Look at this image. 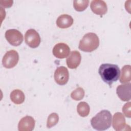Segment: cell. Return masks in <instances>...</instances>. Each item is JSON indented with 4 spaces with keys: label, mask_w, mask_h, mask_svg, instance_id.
<instances>
[{
    "label": "cell",
    "mask_w": 131,
    "mask_h": 131,
    "mask_svg": "<svg viewBox=\"0 0 131 131\" xmlns=\"http://www.w3.org/2000/svg\"><path fill=\"white\" fill-rule=\"evenodd\" d=\"M89 3V0H75L73 2V6L75 10L81 12L86 9Z\"/></svg>",
    "instance_id": "18"
},
{
    "label": "cell",
    "mask_w": 131,
    "mask_h": 131,
    "mask_svg": "<svg viewBox=\"0 0 131 131\" xmlns=\"http://www.w3.org/2000/svg\"><path fill=\"white\" fill-rule=\"evenodd\" d=\"M130 83L121 84L117 86L116 93L119 98L123 101H128L130 100Z\"/></svg>",
    "instance_id": "9"
},
{
    "label": "cell",
    "mask_w": 131,
    "mask_h": 131,
    "mask_svg": "<svg viewBox=\"0 0 131 131\" xmlns=\"http://www.w3.org/2000/svg\"><path fill=\"white\" fill-rule=\"evenodd\" d=\"M58 120L59 117L58 114L55 113H51L48 116L47 122V127L48 128H51L58 123Z\"/></svg>",
    "instance_id": "20"
},
{
    "label": "cell",
    "mask_w": 131,
    "mask_h": 131,
    "mask_svg": "<svg viewBox=\"0 0 131 131\" xmlns=\"http://www.w3.org/2000/svg\"><path fill=\"white\" fill-rule=\"evenodd\" d=\"M18 60L19 55L17 52L15 50H10L7 51L4 56L2 64L5 68L11 69L17 64Z\"/></svg>",
    "instance_id": "4"
},
{
    "label": "cell",
    "mask_w": 131,
    "mask_h": 131,
    "mask_svg": "<svg viewBox=\"0 0 131 131\" xmlns=\"http://www.w3.org/2000/svg\"><path fill=\"white\" fill-rule=\"evenodd\" d=\"M113 127L116 131H121L124 129H127V126L129 125L126 124L125 119L123 115L120 113H116L113 118Z\"/></svg>",
    "instance_id": "10"
},
{
    "label": "cell",
    "mask_w": 131,
    "mask_h": 131,
    "mask_svg": "<svg viewBox=\"0 0 131 131\" xmlns=\"http://www.w3.org/2000/svg\"><path fill=\"white\" fill-rule=\"evenodd\" d=\"M99 39L98 36L94 33L85 34L80 40L79 49L86 52H91L99 47Z\"/></svg>",
    "instance_id": "3"
},
{
    "label": "cell",
    "mask_w": 131,
    "mask_h": 131,
    "mask_svg": "<svg viewBox=\"0 0 131 131\" xmlns=\"http://www.w3.org/2000/svg\"><path fill=\"white\" fill-rule=\"evenodd\" d=\"M112 123V115L108 110L101 111L91 120L93 128L97 130H104L109 128Z\"/></svg>",
    "instance_id": "2"
},
{
    "label": "cell",
    "mask_w": 131,
    "mask_h": 131,
    "mask_svg": "<svg viewBox=\"0 0 131 131\" xmlns=\"http://www.w3.org/2000/svg\"><path fill=\"white\" fill-rule=\"evenodd\" d=\"M26 44L32 48L38 47L40 43V37L38 33L33 29L27 31L25 35Z\"/></svg>",
    "instance_id": "5"
},
{
    "label": "cell",
    "mask_w": 131,
    "mask_h": 131,
    "mask_svg": "<svg viewBox=\"0 0 131 131\" xmlns=\"http://www.w3.org/2000/svg\"><path fill=\"white\" fill-rule=\"evenodd\" d=\"M98 73L102 80L111 86L113 83L118 80L120 70L117 64L103 63L100 66Z\"/></svg>",
    "instance_id": "1"
},
{
    "label": "cell",
    "mask_w": 131,
    "mask_h": 131,
    "mask_svg": "<svg viewBox=\"0 0 131 131\" xmlns=\"http://www.w3.org/2000/svg\"><path fill=\"white\" fill-rule=\"evenodd\" d=\"M130 106V102H128L126 103L122 107V112L124 115L128 118H130L131 117Z\"/></svg>",
    "instance_id": "21"
},
{
    "label": "cell",
    "mask_w": 131,
    "mask_h": 131,
    "mask_svg": "<svg viewBox=\"0 0 131 131\" xmlns=\"http://www.w3.org/2000/svg\"><path fill=\"white\" fill-rule=\"evenodd\" d=\"M84 90L81 87H78L74 90L71 94V97L76 101L80 100L84 97Z\"/></svg>",
    "instance_id": "19"
},
{
    "label": "cell",
    "mask_w": 131,
    "mask_h": 131,
    "mask_svg": "<svg viewBox=\"0 0 131 131\" xmlns=\"http://www.w3.org/2000/svg\"><path fill=\"white\" fill-rule=\"evenodd\" d=\"M5 37L8 42L13 46H19L23 41L22 34L16 29L7 30L5 32Z\"/></svg>",
    "instance_id": "6"
},
{
    "label": "cell",
    "mask_w": 131,
    "mask_h": 131,
    "mask_svg": "<svg viewBox=\"0 0 131 131\" xmlns=\"http://www.w3.org/2000/svg\"><path fill=\"white\" fill-rule=\"evenodd\" d=\"M73 19L71 16L64 14L60 15L56 20L57 26L61 29L68 28L73 24Z\"/></svg>",
    "instance_id": "14"
},
{
    "label": "cell",
    "mask_w": 131,
    "mask_h": 131,
    "mask_svg": "<svg viewBox=\"0 0 131 131\" xmlns=\"http://www.w3.org/2000/svg\"><path fill=\"white\" fill-rule=\"evenodd\" d=\"M80 53L77 51H73L67 58L66 62L68 68L74 69L77 68L81 62Z\"/></svg>",
    "instance_id": "13"
},
{
    "label": "cell",
    "mask_w": 131,
    "mask_h": 131,
    "mask_svg": "<svg viewBox=\"0 0 131 131\" xmlns=\"http://www.w3.org/2000/svg\"><path fill=\"white\" fill-rule=\"evenodd\" d=\"M11 100L16 104H20L24 102L25 98V94L20 90L16 89L11 92L10 94Z\"/></svg>",
    "instance_id": "15"
},
{
    "label": "cell",
    "mask_w": 131,
    "mask_h": 131,
    "mask_svg": "<svg viewBox=\"0 0 131 131\" xmlns=\"http://www.w3.org/2000/svg\"><path fill=\"white\" fill-rule=\"evenodd\" d=\"M70 52V47L67 44L63 42H59L55 45L52 50L53 55L59 59H63L67 57Z\"/></svg>",
    "instance_id": "7"
},
{
    "label": "cell",
    "mask_w": 131,
    "mask_h": 131,
    "mask_svg": "<svg viewBox=\"0 0 131 131\" xmlns=\"http://www.w3.org/2000/svg\"><path fill=\"white\" fill-rule=\"evenodd\" d=\"M90 111L89 105L84 101L80 102L77 105V112L81 117H84L87 116L89 114Z\"/></svg>",
    "instance_id": "17"
},
{
    "label": "cell",
    "mask_w": 131,
    "mask_h": 131,
    "mask_svg": "<svg viewBox=\"0 0 131 131\" xmlns=\"http://www.w3.org/2000/svg\"><path fill=\"white\" fill-rule=\"evenodd\" d=\"M35 121L33 117L26 116L22 118L18 124L19 131H31L35 126Z\"/></svg>",
    "instance_id": "11"
},
{
    "label": "cell",
    "mask_w": 131,
    "mask_h": 131,
    "mask_svg": "<svg viewBox=\"0 0 131 131\" xmlns=\"http://www.w3.org/2000/svg\"><path fill=\"white\" fill-rule=\"evenodd\" d=\"M54 76L55 81L58 84L64 85L69 80V71L66 67H59L56 69Z\"/></svg>",
    "instance_id": "8"
},
{
    "label": "cell",
    "mask_w": 131,
    "mask_h": 131,
    "mask_svg": "<svg viewBox=\"0 0 131 131\" xmlns=\"http://www.w3.org/2000/svg\"><path fill=\"white\" fill-rule=\"evenodd\" d=\"M131 80V67L130 65H125L121 69L120 82L125 83L130 82Z\"/></svg>",
    "instance_id": "16"
},
{
    "label": "cell",
    "mask_w": 131,
    "mask_h": 131,
    "mask_svg": "<svg viewBox=\"0 0 131 131\" xmlns=\"http://www.w3.org/2000/svg\"><path fill=\"white\" fill-rule=\"evenodd\" d=\"M90 7L93 12L97 15H103L107 11V5L103 1L93 0L91 3Z\"/></svg>",
    "instance_id": "12"
}]
</instances>
